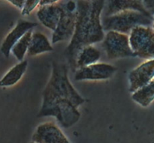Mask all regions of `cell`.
<instances>
[{"label": "cell", "instance_id": "cell-1", "mask_svg": "<svg viewBox=\"0 0 154 143\" xmlns=\"http://www.w3.org/2000/svg\"><path fill=\"white\" fill-rule=\"evenodd\" d=\"M84 101L69 81L67 66L53 62L52 73L43 91L38 117H55L63 127H70L80 119L78 107Z\"/></svg>", "mask_w": 154, "mask_h": 143}, {"label": "cell", "instance_id": "cell-2", "mask_svg": "<svg viewBox=\"0 0 154 143\" xmlns=\"http://www.w3.org/2000/svg\"><path fill=\"white\" fill-rule=\"evenodd\" d=\"M105 2V0H78L75 32L65 50L68 63L74 72L77 70L76 59L81 49L104 40L102 13Z\"/></svg>", "mask_w": 154, "mask_h": 143}, {"label": "cell", "instance_id": "cell-3", "mask_svg": "<svg viewBox=\"0 0 154 143\" xmlns=\"http://www.w3.org/2000/svg\"><path fill=\"white\" fill-rule=\"evenodd\" d=\"M153 17L137 10H126L111 16L102 17V23L105 31H115L129 34L136 26H150Z\"/></svg>", "mask_w": 154, "mask_h": 143}, {"label": "cell", "instance_id": "cell-4", "mask_svg": "<svg viewBox=\"0 0 154 143\" xmlns=\"http://www.w3.org/2000/svg\"><path fill=\"white\" fill-rule=\"evenodd\" d=\"M59 4L62 8V14L53 34V43L72 39L76 25L78 0H60Z\"/></svg>", "mask_w": 154, "mask_h": 143}, {"label": "cell", "instance_id": "cell-5", "mask_svg": "<svg viewBox=\"0 0 154 143\" xmlns=\"http://www.w3.org/2000/svg\"><path fill=\"white\" fill-rule=\"evenodd\" d=\"M129 42L135 56L144 58H154V31L150 26L139 25L132 30Z\"/></svg>", "mask_w": 154, "mask_h": 143}, {"label": "cell", "instance_id": "cell-6", "mask_svg": "<svg viewBox=\"0 0 154 143\" xmlns=\"http://www.w3.org/2000/svg\"><path fill=\"white\" fill-rule=\"evenodd\" d=\"M102 41V46L109 59L135 57L131 48L129 34L108 31Z\"/></svg>", "mask_w": 154, "mask_h": 143}, {"label": "cell", "instance_id": "cell-7", "mask_svg": "<svg viewBox=\"0 0 154 143\" xmlns=\"http://www.w3.org/2000/svg\"><path fill=\"white\" fill-rule=\"evenodd\" d=\"M117 68L107 63H96L87 67H81L75 71L76 81L105 80L108 79L115 73Z\"/></svg>", "mask_w": 154, "mask_h": 143}, {"label": "cell", "instance_id": "cell-8", "mask_svg": "<svg viewBox=\"0 0 154 143\" xmlns=\"http://www.w3.org/2000/svg\"><path fill=\"white\" fill-rule=\"evenodd\" d=\"M154 79V58L141 63L129 74V91L134 93Z\"/></svg>", "mask_w": 154, "mask_h": 143}, {"label": "cell", "instance_id": "cell-9", "mask_svg": "<svg viewBox=\"0 0 154 143\" xmlns=\"http://www.w3.org/2000/svg\"><path fill=\"white\" fill-rule=\"evenodd\" d=\"M33 143H70L62 130L53 122H45L36 128Z\"/></svg>", "mask_w": 154, "mask_h": 143}, {"label": "cell", "instance_id": "cell-10", "mask_svg": "<svg viewBox=\"0 0 154 143\" xmlns=\"http://www.w3.org/2000/svg\"><path fill=\"white\" fill-rule=\"evenodd\" d=\"M126 10H137L151 16L143 7L141 0H105L102 16L105 17Z\"/></svg>", "mask_w": 154, "mask_h": 143}, {"label": "cell", "instance_id": "cell-11", "mask_svg": "<svg viewBox=\"0 0 154 143\" xmlns=\"http://www.w3.org/2000/svg\"><path fill=\"white\" fill-rule=\"evenodd\" d=\"M37 25V23L26 20H20L16 26L6 36L1 46V52L5 57H8L13 46L19 41L23 36Z\"/></svg>", "mask_w": 154, "mask_h": 143}, {"label": "cell", "instance_id": "cell-12", "mask_svg": "<svg viewBox=\"0 0 154 143\" xmlns=\"http://www.w3.org/2000/svg\"><path fill=\"white\" fill-rule=\"evenodd\" d=\"M62 8L59 3L40 6L37 12L38 19L47 28L55 31L60 22Z\"/></svg>", "mask_w": 154, "mask_h": 143}, {"label": "cell", "instance_id": "cell-13", "mask_svg": "<svg viewBox=\"0 0 154 143\" xmlns=\"http://www.w3.org/2000/svg\"><path fill=\"white\" fill-rule=\"evenodd\" d=\"M54 50L48 37L41 32L32 33L31 42L27 54L29 56L39 55L44 52H51Z\"/></svg>", "mask_w": 154, "mask_h": 143}, {"label": "cell", "instance_id": "cell-14", "mask_svg": "<svg viewBox=\"0 0 154 143\" xmlns=\"http://www.w3.org/2000/svg\"><path fill=\"white\" fill-rule=\"evenodd\" d=\"M101 58L100 51L93 45L84 46L81 49L76 59L77 70L96 64Z\"/></svg>", "mask_w": 154, "mask_h": 143}, {"label": "cell", "instance_id": "cell-15", "mask_svg": "<svg viewBox=\"0 0 154 143\" xmlns=\"http://www.w3.org/2000/svg\"><path fill=\"white\" fill-rule=\"evenodd\" d=\"M28 66V61L23 60L20 63L14 66L8 71V73L0 79V86L9 87L15 85L19 82L25 73Z\"/></svg>", "mask_w": 154, "mask_h": 143}, {"label": "cell", "instance_id": "cell-16", "mask_svg": "<svg viewBox=\"0 0 154 143\" xmlns=\"http://www.w3.org/2000/svg\"><path fill=\"white\" fill-rule=\"evenodd\" d=\"M132 98L143 107H147L154 100V79L140 89L132 93Z\"/></svg>", "mask_w": 154, "mask_h": 143}, {"label": "cell", "instance_id": "cell-17", "mask_svg": "<svg viewBox=\"0 0 154 143\" xmlns=\"http://www.w3.org/2000/svg\"><path fill=\"white\" fill-rule=\"evenodd\" d=\"M32 35V30H30L28 32L26 33L23 36L22 38L19 41L17 42L16 44L12 48L11 52L18 61H22L26 53H27L28 52L30 42H31Z\"/></svg>", "mask_w": 154, "mask_h": 143}, {"label": "cell", "instance_id": "cell-18", "mask_svg": "<svg viewBox=\"0 0 154 143\" xmlns=\"http://www.w3.org/2000/svg\"><path fill=\"white\" fill-rule=\"evenodd\" d=\"M41 0H26L25 6L22 10L23 15L29 14L38 5L40 4Z\"/></svg>", "mask_w": 154, "mask_h": 143}, {"label": "cell", "instance_id": "cell-19", "mask_svg": "<svg viewBox=\"0 0 154 143\" xmlns=\"http://www.w3.org/2000/svg\"><path fill=\"white\" fill-rule=\"evenodd\" d=\"M141 1L146 11L154 16V0H141Z\"/></svg>", "mask_w": 154, "mask_h": 143}, {"label": "cell", "instance_id": "cell-20", "mask_svg": "<svg viewBox=\"0 0 154 143\" xmlns=\"http://www.w3.org/2000/svg\"><path fill=\"white\" fill-rule=\"evenodd\" d=\"M8 1H9L12 4H14L16 7H19V8L22 9V10L24 7V6H25L26 2V0H8Z\"/></svg>", "mask_w": 154, "mask_h": 143}, {"label": "cell", "instance_id": "cell-21", "mask_svg": "<svg viewBox=\"0 0 154 143\" xmlns=\"http://www.w3.org/2000/svg\"><path fill=\"white\" fill-rule=\"evenodd\" d=\"M59 1H60V0H41L39 5L43 6V5H48V4H56V3Z\"/></svg>", "mask_w": 154, "mask_h": 143}, {"label": "cell", "instance_id": "cell-22", "mask_svg": "<svg viewBox=\"0 0 154 143\" xmlns=\"http://www.w3.org/2000/svg\"><path fill=\"white\" fill-rule=\"evenodd\" d=\"M153 30L154 31V16H153Z\"/></svg>", "mask_w": 154, "mask_h": 143}]
</instances>
